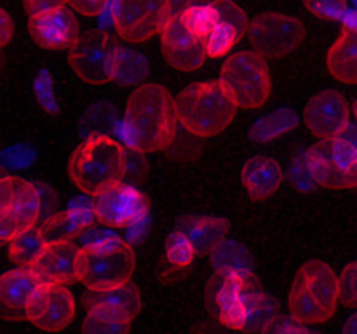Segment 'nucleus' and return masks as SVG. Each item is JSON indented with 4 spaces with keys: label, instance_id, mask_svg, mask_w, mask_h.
<instances>
[{
    "label": "nucleus",
    "instance_id": "f257e3e1",
    "mask_svg": "<svg viewBox=\"0 0 357 334\" xmlns=\"http://www.w3.org/2000/svg\"><path fill=\"white\" fill-rule=\"evenodd\" d=\"M176 101L160 84H143L129 97L124 138L136 153L149 155L167 148L176 134Z\"/></svg>",
    "mask_w": 357,
    "mask_h": 334
},
{
    "label": "nucleus",
    "instance_id": "f03ea898",
    "mask_svg": "<svg viewBox=\"0 0 357 334\" xmlns=\"http://www.w3.org/2000/svg\"><path fill=\"white\" fill-rule=\"evenodd\" d=\"M128 155L114 138L91 134L75 150L68 162V176L77 188L94 197L108 184L124 180Z\"/></svg>",
    "mask_w": 357,
    "mask_h": 334
},
{
    "label": "nucleus",
    "instance_id": "7ed1b4c3",
    "mask_svg": "<svg viewBox=\"0 0 357 334\" xmlns=\"http://www.w3.org/2000/svg\"><path fill=\"white\" fill-rule=\"evenodd\" d=\"M338 301L340 285L330 264L314 260L296 271L288 296L293 319L305 326L328 322L337 312Z\"/></svg>",
    "mask_w": 357,
    "mask_h": 334
},
{
    "label": "nucleus",
    "instance_id": "20e7f679",
    "mask_svg": "<svg viewBox=\"0 0 357 334\" xmlns=\"http://www.w3.org/2000/svg\"><path fill=\"white\" fill-rule=\"evenodd\" d=\"M178 122L197 138H213L236 118L237 106L222 82H197L176 97Z\"/></svg>",
    "mask_w": 357,
    "mask_h": 334
},
{
    "label": "nucleus",
    "instance_id": "39448f33",
    "mask_svg": "<svg viewBox=\"0 0 357 334\" xmlns=\"http://www.w3.org/2000/svg\"><path fill=\"white\" fill-rule=\"evenodd\" d=\"M135 267L132 247L114 233L80 247L79 280L89 291H108L129 284Z\"/></svg>",
    "mask_w": 357,
    "mask_h": 334
},
{
    "label": "nucleus",
    "instance_id": "423d86ee",
    "mask_svg": "<svg viewBox=\"0 0 357 334\" xmlns=\"http://www.w3.org/2000/svg\"><path fill=\"white\" fill-rule=\"evenodd\" d=\"M220 82L236 106L244 110L264 106L272 93L267 61L255 51H241L229 56L220 70Z\"/></svg>",
    "mask_w": 357,
    "mask_h": 334
},
{
    "label": "nucleus",
    "instance_id": "0eeeda50",
    "mask_svg": "<svg viewBox=\"0 0 357 334\" xmlns=\"http://www.w3.org/2000/svg\"><path fill=\"white\" fill-rule=\"evenodd\" d=\"M42 211L40 188L31 181L3 176L0 181V239L9 244L14 237L37 226Z\"/></svg>",
    "mask_w": 357,
    "mask_h": 334
},
{
    "label": "nucleus",
    "instance_id": "6e6552de",
    "mask_svg": "<svg viewBox=\"0 0 357 334\" xmlns=\"http://www.w3.org/2000/svg\"><path fill=\"white\" fill-rule=\"evenodd\" d=\"M307 167L314 181L324 188H357V148L347 138L319 141L307 152Z\"/></svg>",
    "mask_w": 357,
    "mask_h": 334
},
{
    "label": "nucleus",
    "instance_id": "1a4fd4ad",
    "mask_svg": "<svg viewBox=\"0 0 357 334\" xmlns=\"http://www.w3.org/2000/svg\"><path fill=\"white\" fill-rule=\"evenodd\" d=\"M117 49V42L107 31H87L70 49L68 63L84 82L107 84L115 77Z\"/></svg>",
    "mask_w": 357,
    "mask_h": 334
},
{
    "label": "nucleus",
    "instance_id": "9d476101",
    "mask_svg": "<svg viewBox=\"0 0 357 334\" xmlns=\"http://www.w3.org/2000/svg\"><path fill=\"white\" fill-rule=\"evenodd\" d=\"M248 38L253 51L264 58H282L302 44L305 26L302 21L288 14L265 13L251 21Z\"/></svg>",
    "mask_w": 357,
    "mask_h": 334
},
{
    "label": "nucleus",
    "instance_id": "9b49d317",
    "mask_svg": "<svg viewBox=\"0 0 357 334\" xmlns=\"http://www.w3.org/2000/svg\"><path fill=\"white\" fill-rule=\"evenodd\" d=\"M110 6L115 30L126 42L132 44L162 33L167 21L176 13L171 2H117Z\"/></svg>",
    "mask_w": 357,
    "mask_h": 334
},
{
    "label": "nucleus",
    "instance_id": "f8f14e48",
    "mask_svg": "<svg viewBox=\"0 0 357 334\" xmlns=\"http://www.w3.org/2000/svg\"><path fill=\"white\" fill-rule=\"evenodd\" d=\"M149 209V198L126 181L108 184L93 197L94 216L98 221L112 228H124L139 223Z\"/></svg>",
    "mask_w": 357,
    "mask_h": 334
},
{
    "label": "nucleus",
    "instance_id": "ddd939ff",
    "mask_svg": "<svg viewBox=\"0 0 357 334\" xmlns=\"http://www.w3.org/2000/svg\"><path fill=\"white\" fill-rule=\"evenodd\" d=\"M253 273H216L208 287V298L220 322L232 331H246L248 280Z\"/></svg>",
    "mask_w": 357,
    "mask_h": 334
},
{
    "label": "nucleus",
    "instance_id": "4468645a",
    "mask_svg": "<svg viewBox=\"0 0 357 334\" xmlns=\"http://www.w3.org/2000/svg\"><path fill=\"white\" fill-rule=\"evenodd\" d=\"M305 124L321 141L344 138L351 125V110L344 94L333 89L314 94L305 106Z\"/></svg>",
    "mask_w": 357,
    "mask_h": 334
},
{
    "label": "nucleus",
    "instance_id": "2eb2a0df",
    "mask_svg": "<svg viewBox=\"0 0 357 334\" xmlns=\"http://www.w3.org/2000/svg\"><path fill=\"white\" fill-rule=\"evenodd\" d=\"M75 317V301L65 285H40L28 308V320L38 329L58 333Z\"/></svg>",
    "mask_w": 357,
    "mask_h": 334
},
{
    "label": "nucleus",
    "instance_id": "dca6fc26",
    "mask_svg": "<svg viewBox=\"0 0 357 334\" xmlns=\"http://www.w3.org/2000/svg\"><path fill=\"white\" fill-rule=\"evenodd\" d=\"M162 52L166 61L180 72H194L204 65L208 52L201 38L194 37L181 21L180 13H174L160 33Z\"/></svg>",
    "mask_w": 357,
    "mask_h": 334
},
{
    "label": "nucleus",
    "instance_id": "f3484780",
    "mask_svg": "<svg viewBox=\"0 0 357 334\" xmlns=\"http://www.w3.org/2000/svg\"><path fill=\"white\" fill-rule=\"evenodd\" d=\"M28 30L40 47L54 51L72 49L80 38L79 23L68 2H61L42 16L28 17Z\"/></svg>",
    "mask_w": 357,
    "mask_h": 334
},
{
    "label": "nucleus",
    "instance_id": "a211bd4d",
    "mask_svg": "<svg viewBox=\"0 0 357 334\" xmlns=\"http://www.w3.org/2000/svg\"><path fill=\"white\" fill-rule=\"evenodd\" d=\"M80 247L73 242H51L31 264V273L40 285H68L79 280Z\"/></svg>",
    "mask_w": 357,
    "mask_h": 334
},
{
    "label": "nucleus",
    "instance_id": "6ab92c4d",
    "mask_svg": "<svg viewBox=\"0 0 357 334\" xmlns=\"http://www.w3.org/2000/svg\"><path fill=\"white\" fill-rule=\"evenodd\" d=\"M40 284L30 268H14L0 278V301L6 320H26L28 308Z\"/></svg>",
    "mask_w": 357,
    "mask_h": 334
},
{
    "label": "nucleus",
    "instance_id": "aec40b11",
    "mask_svg": "<svg viewBox=\"0 0 357 334\" xmlns=\"http://www.w3.org/2000/svg\"><path fill=\"white\" fill-rule=\"evenodd\" d=\"M176 232L187 237L195 254H213L225 242L229 221L209 216H187L178 221Z\"/></svg>",
    "mask_w": 357,
    "mask_h": 334
},
{
    "label": "nucleus",
    "instance_id": "412c9836",
    "mask_svg": "<svg viewBox=\"0 0 357 334\" xmlns=\"http://www.w3.org/2000/svg\"><path fill=\"white\" fill-rule=\"evenodd\" d=\"M282 183V169L271 157H253L243 167V184L251 198L265 200L279 190Z\"/></svg>",
    "mask_w": 357,
    "mask_h": 334
},
{
    "label": "nucleus",
    "instance_id": "4be33fe9",
    "mask_svg": "<svg viewBox=\"0 0 357 334\" xmlns=\"http://www.w3.org/2000/svg\"><path fill=\"white\" fill-rule=\"evenodd\" d=\"M87 310H105L128 320H135L142 310V294L132 282L108 291H89L84 298Z\"/></svg>",
    "mask_w": 357,
    "mask_h": 334
},
{
    "label": "nucleus",
    "instance_id": "5701e85b",
    "mask_svg": "<svg viewBox=\"0 0 357 334\" xmlns=\"http://www.w3.org/2000/svg\"><path fill=\"white\" fill-rule=\"evenodd\" d=\"M330 75L345 86H357V28L345 26L326 56Z\"/></svg>",
    "mask_w": 357,
    "mask_h": 334
},
{
    "label": "nucleus",
    "instance_id": "b1692460",
    "mask_svg": "<svg viewBox=\"0 0 357 334\" xmlns=\"http://www.w3.org/2000/svg\"><path fill=\"white\" fill-rule=\"evenodd\" d=\"M94 221H98L91 205L84 207H70L68 211L54 214L40 226L47 244L51 242H72V239L79 237L84 230L89 228Z\"/></svg>",
    "mask_w": 357,
    "mask_h": 334
},
{
    "label": "nucleus",
    "instance_id": "393cba45",
    "mask_svg": "<svg viewBox=\"0 0 357 334\" xmlns=\"http://www.w3.org/2000/svg\"><path fill=\"white\" fill-rule=\"evenodd\" d=\"M281 315L274 299L264 291L255 275L248 280V324L246 333H264L265 327Z\"/></svg>",
    "mask_w": 357,
    "mask_h": 334
},
{
    "label": "nucleus",
    "instance_id": "a878e982",
    "mask_svg": "<svg viewBox=\"0 0 357 334\" xmlns=\"http://www.w3.org/2000/svg\"><path fill=\"white\" fill-rule=\"evenodd\" d=\"M45 247H47V240H45L44 232L40 226H33L14 237L7 244V254H9V260L17 264V268H31V264L38 260Z\"/></svg>",
    "mask_w": 357,
    "mask_h": 334
},
{
    "label": "nucleus",
    "instance_id": "bb28decb",
    "mask_svg": "<svg viewBox=\"0 0 357 334\" xmlns=\"http://www.w3.org/2000/svg\"><path fill=\"white\" fill-rule=\"evenodd\" d=\"M181 21L194 37L206 40L218 26V10L215 3H202V6H187L180 13Z\"/></svg>",
    "mask_w": 357,
    "mask_h": 334
},
{
    "label": "nucleus",
    "instance_id": "cd10ccee",
    "mask_svg": "<svg viewBox=\"0 0 357 334\" xmlns=\"http://www.w3.org/2000/svg\"><path fill=\"white\" fill-rule=\"evenodd\" d=\"M211 260L218 273H253L250 253L236 242H223L211 254Z\"/></svg>",
    "mask_w": 357,
    "mask_h": 334
},
{
    "label": "nucleus",
    "instance_id": "c85d7f7f",
    "mask_svg": "<svg viewBox=\"0 0 357 334\" xmlns=\"http://www.w3.org/2000/svg\"><path fill=\"white\" fill-rule=\"evenodd\" d=\"M146 73H149V61L145 56L119 45L114 80L131 86V84H138L139 80L145 79Z\"/></svg>",
    "mask_w": 357,
    "mask_h": 334
},
{
    "label": "nucleus",
    "instance_id": "c756f323",
    "mask_svg": "<svg viewBox=\"0 0 357 334\" xmlns=\"http://www.w3.org/2000/svg\"><path fill=\"white\" fill-rule=\"evenodd\" d=\"M131 320L105 310H87L84 334H129Z\"/></svg>",
    "mask_w": 357,
    "mask_h": 334
},
{
    "label": "nucleus",
    "instance_id": "7c9ffc66",
    "mask_svg": "<svg viewBox=\"0 0 357 334\" xmlns=\"http://www.w3.org/2000/svg\"><path fill=\"white\" fill-rule=\"evenodd\" d=\"M239 40L241 37L236 31V28H232L227 23H218V26L204 40L208 58H222V56L229 54Z\"/></svg>",
    "mask_w": 357,
    "mask_h": 334
},
{
    "label": "nucleus",
    "instance_id": "2f4dec72",
    "mask_svg": "<svg viewBox=\"0 0 357 334\" xmlns=\"http://www.w3.org/2000/svg\"><path fill=\"white\" fill-rule=\"evenodd\" d=\"M166 257L167 261H169V264H173V267L185 268L194 261L195 250L194 247H192V244L188 242L187 237H183L180 232L174 230V232L167 237Z\"/></svg>",
    "mask_w": 357,
    "mask_h": 334
},
{
    "label": "nucleus",
    "instance_id": "473e14b6",
    "mask_svg": "<svg viewBox=\"0 0 357 334\" xmlns=\"http://www.w3.org/2000/svg\"><path fill=\"white\" fill-rule=\"evenodd\" d=\"M213 3H215L216 10H218L220 23H227L232 28H236V31L239 33L241 38L250 31L251 24L250 21H248L246 13H244L237 3L227 2V0H223V2H213Z\"/></svg>",
    "mask_w": 357,
    "mask_h": 334
},
{
    "label": "nucleus",
    "instance_id": "72a5a7b5",
    "mask_svg": "<svg viewBox=\"0 0 357 334\" xmlns=\"http://www.w3.org/2000/svg\"><path fill=\"white\" fill-rule=\"evenodd\" d=\"M340 303L349 308H357V261L347 264L338 277Z\"/></svg>",
    "mask_w": 357,
    "mask_h": 334
},
{
    "label": "nucleus",
    "instance_id": "f704fd0d",
    "mask_svg": "<svg viewBox=\"0 0 357 334\" xmlns=\"http://www.w3.org/2000/svg\"><path fill=\"white\" fill-rule=\"evenodd\" d=\"M261 334H319L317 331L310 329L305 324L298 322L293 317L279 315L278 319L272 320Z\"/></svg>",
    "mask_w": 357,
    "mask_h": 334
},
{
    "label": "nucleus",
    "instance_id": "c9c22d12",
    "mask_svg": "<svg viewBox=\"0 0 357 334\" xmlns=\"http://www.w3.org/2000/svg\"><path fill=\"white\" fill-rule=\"evenodd\" d=\"M307 9L314 10V14L317 16H323V17H342L347 14V6L342 2H317V3H305Z\"/></svg>",
    "mask_w": 357,
    "mask_h": 334
},
{
    "label": "nucleus",
    "instance_id": "e433bc0d",
    "mask_svg": "<svg viewBox=\"0 0 357 334\" xmlns=\"http://www.w3.org/2000/svg\"><path fill=\"white\" fill-rule=\"evenodd\" d=\"M68 6L70 9L77 10V13L84 14V16H98L107 7H110V3L98 0V2H68Z\"/></svg>",
    "mask_w": 357,
    "mask_h": 334
},
{
    "label": "nucleus",
    "instance_id": "4c0bfd02",
    "mask_svg": "<svg viewBox=\"0 0 357 334\" xmlns=\"http://www.w3.org/2000/svg\"><path fill=\"white\" fill-rule=\"evenodd\" d=\"M13 33H14V24L13 21H10L9 13H7L6 9H2L0 10V45H2V47H6V45L9 44Z\"/></svg>",
    "mask_w": 357,
    "mask_h": 334
},
{
    "label": "nucleus",
    "instance_id": "58836bf2",
    "mask_svg": "<svg viewBox=\"0 0 357 334\" xmlns=\"http://www.w3.org/2000/svg\"><path fill=\"white\" fill-rule=\"evenodd\" d=\"M59 3L61 2H24V9H26L28 17H33V16H42V14L56 9Z\"/></svg>",
    "mask_w": 357,
    "mask_h": 334
},
{
    "label": "nucleus",
    "instance_id": "ea45409f",
    "mask_svg": "<svg viewBox=\"0 0 357 334\" xmlns=\"http://www.w3.org/2000/svg\"><path fill=\"white\" fill-rule=\"evenodd\" d=\"M342 334H357V312L354 315L349 317V320L344 326V333Z\"/></svg>",
    "mask_w": 357,
    "mask_h": 334
},
{
    "label": "nucleus",
    "instance_id": "a19ab883",
    "mask_svg": "<svg viewBox=\"0 0 357 334\" xmlns=\"http://www.w3.org/2000/svg\"><path fill=\"white\" fill-rule=\"evenodd\" d=\"M354 115H356V118H357V101L354 103Z\"/></svg>",
    "mask_w": 357,
    "mask_h": 334
}]
</instances>
